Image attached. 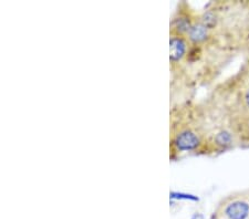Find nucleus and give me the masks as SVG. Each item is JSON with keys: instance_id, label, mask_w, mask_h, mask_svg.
<instances>
[{"instance_id": "nucleus-1", "label": "nucleus", "mask_w": 249, "mask_h": 219, "mask_svg": "<svg viewBox=\"0 0 249 219\" xmlns=\"http://www.w3.org/2000/svg\"><path fill=\"white\" fill-rule=\"evenodd\" d=\"M203 136L185 119L172 117L170 129V157L178 159L185 154L197 153L203 149Z\"/></svg>"}, {"instance_id": "nucleus-2", "label": "nucleus", "mask_w": 249, "mask_h": 219, "mask_svg": "<svg viewBox=\"0 0 249 219\" xmlns=\"http://www.w3.org/2000/svg\"><path fill=\"white\" fill-rule=\"evenodd\" d=\"M196 19H197V17H195L193 11L185 2L179 3L171 20L170 34L186 37Z\"/></svg>"}, {"instance_id": "nucleus-3", "label": "nucleus", "mask_w": 249, "mask_h": 219, "mask_svg": "<svg viewBox=\"0 0 249 219\" xmlns=\"http://www.w3.org/2000/svg\"><path fill=\"white\" fill-rule=\"evenodd\" d=\"M190 47L191 45L186 37L170 34V61L172 69L178 67L179 63L186 59Z\"/></svg>"}, {"instance_id": "nucleus-4", "label": "nucleus", "mask_w": 249, "mask_h": 219, "mask_svg": "<svg viewBox=\"0 0 249 219\" xmlns=\"http://www.w3.org/2000/svg\"><path fill=\"white\" fill-rule=\"evenodd\" d=\"M210 33L211 30L207 29V28L205 27L197 18L195 20V22L193 23V26L191 27L186 38L188 40V42H190V45L200 46L202 43L206 41V40H208V38H210Z\"/></svg>"}, {"instance_id": "nucleus-5", "label": "nucleus", "mask_w": 249, "mask_h": 219, "mask_svg": "<svg viewBox=\"0 0 249 219\" xmlns=\"http://www.w3.org/2000/svg\"><path fill=\"white\" fill-rule=\"evenodd\" d=\"M213 143L219 150H227L234 144V135L226 129H222L213 136Z\"/></svg>"}, {"instance_id": "nucleus-6", "label": "nucleus", "mask_w": 249, "mask_h": 219, "mask_svg": "<svg viewBox=\"0 0 249 219\" xmlns=\"http://www.w3.org/2000/svg\"><path fill=\"white\" fill-rule=\"evenodd\" d=\"M199 21L203 23V25L207 28V29L213 30L217 27L218 23V17L216 15L215 11L213 10H206L198 17Z\"/></svg>"}, {"instance_id": "nucleus-7", "label": "nucleus", "mask_w": 249, "mask_h": 219, "mask_svg": "<svg viewBox=\"0 0 249 219\" xmlns=\"http://www.w3.org/2000/svg\"><path fill=\"white\" fill-rule=\"evenodd\" d=\"M244 104L249 110V89L245 91L244 93Z\"/></svg>"}, {"instance_id": "nucleus-8", "label": "nucleus", "mask_w": 249, "mask_h": 219, "mask_svg": "<svg viewBox=\"0 0 249 219\" xmlns=\"http://www.w3.org/2000/svg\"><path fill=\"white\" fill-rule=\"evenodd\" d=\"M212 219H219V218L217 217V215H214V216H213Z\"/></svg>"}, {"instance_id": "nucleus-9", "label": "nucleus", "mask_w": 249, "mask_h": 219, "mask_svg": "<svg viewBox=\"0 0 249 219\" xmlns=\"http://www.w3.org/2000/svg\"><path fill=\"white\" fill-rule=\"evenodd\" d=\"M192 219H198L197 217H194V218H192Z\"/></svg>"}]
</instances>
